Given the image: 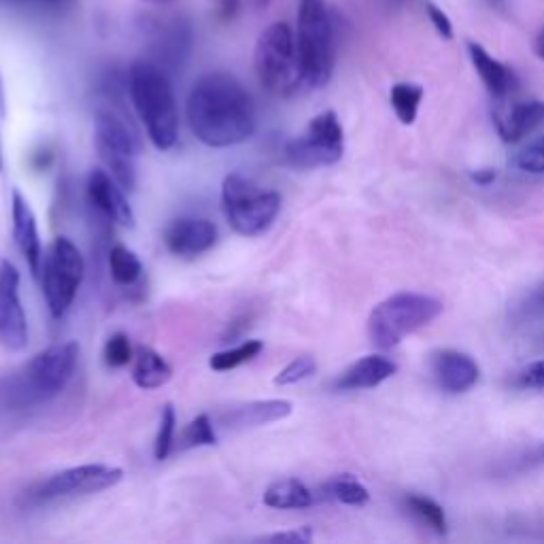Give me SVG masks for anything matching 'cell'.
I'll use <instances>...</instances> for the list:
<instances>
[{
    "instance_id": "22",
    "label": "cell",
    "mask_w": 544,
    "mask_h": 544,
    "mask_svg": "<svg viewBox=\"0 0 544 544\" xmlns=\"http://www.w3.org/2000/svg\"><path fill=\"white\" fill-rule=\"evenodd\" d=\"M162 26L164 28L158 30V37H156L158 60H153V62L164 68L166 64L181 62L187 54H190L192 32H190V28H187V24H183L179 20L162 24Z\"/></svg>"
},
{
    "instance_id": "24",
    "label": "cell",
    "mask_w": 544,
    "mask_h": 544,
    "mask_svg": "<svg viewBox=\"0 0 544 544\" xmlns=\"http://www.w3.org/2000/svg\"><path fill=\"white\" fill-rule=\"evenodd\" d=\"M317 500H328L347 506H364L370 500V493L360 481L353 479V476H336V479L319 487Z\"/></svg>"
},
{
    "instance_id": "29",
    "label": "cell",
    "mask_w": 544,
    "mask_h": 544,
    "mask_svg": "<svg viewBox=\"0 0 544 544\" xmlns=\"http://www.w3.org/2000/svg\"><path fill=\"white\" fill-rule=\"evenodd\" d=\"M406 506L411 513L436 534H447V515L445 510H442L440 504H436L432 498L425 496H408L406 498Z\"/></svg>"
},
{
    "instance_id": "37",
    "label": "cell",
    "mask_w": 544,
    "mask_h": 544,
    "mask_svg": "<svg viewBox=\"0 0 544 544\" xmlns=\"http://www.w3.org/2000/svg\"><path fill=\"white\" fill-rule=\"evenodd\" d=\"M262 542H292V544H306L313 540V532L309 527H296V530L289 532H279V534H270V536H262Z\"/></svg>"
},
{
    "instance_id": "8",
    "label": "cell",
    "mask_w": 544,
    "mask_h": 544,
    "mask_svg": "<svg viewBox=\"0 0 544 544\" xmlns=\"http://www.w3.org/2000/svg\"><path fill=\"white\" fill-rule=\"evenodd\" d=\"M94 141L100 160L107 166V173L126 192L134 190L136 158L141 153V143L126 119L113 109H98L94 119Z\"/></svg>"
},
{
    "instance_id": "14",
    "label": "cell",
    "mask_w": 544,
    "mask_h": 544,
    "mask_svg": "<svg viewBox=\"0 0 544 544\" xmlns=\"http://www.w3.org/2000/svg\"><path fill=\"white\" fill-rule=\"evenodd\" d=\"M124 187L119 185L107 170H92L88 177V185H85V196L92 207L105 215L109 221L117 226L132 228L134 226V211L130 207L128 198L124 196Z\"/></svg>"
},
{
    "instance_id": "19",
    "label": "cell",
    "mask_w": 544,
    "mask_h": 544,
    "mask_svg": "<svg viewBox=\"0 0 544 544\" xmlns=\"http://www.w3.org/2000/svg\"><path fill=\"white\" fill-rule=\"evenodd\" d=\"M544 124V102H517L504 113L496 115V126L504 143H519L527 134Z\"/></svg>"
},
{
    "instance_id": "41",
    "label": "cell",
    "mask_w": 544,
    "mask_h": 544,
    "mask_svg": "<svg viewBox=\"0 0 544 544\" xmlns=\"http://www.w3.org/2000/svg\"><path fill=\"white\" fill-rule=\"evenodd\" d=\"M217 3H221L226 15H232L236 11V7H238V0H217Z\"/></svg>"
},
{
    "instance_id": "45",
    "label": "cell",
    "mask_w": 544,
    "mask_h": 544,
    "mask_svg": "<svg viewBox=\"0 0 544 544\" xmlns=\"http://www.w3.org/2000/svg\"><path fill=\"white\" fill-rule=\"evenodd\" d=\"M491 3H502V0H491Z\"/></svg>"
},
{
    "instance_id": "25",
    "label": "cell",
    "mask_w": 544,
    "mask_h": 544,
    "mask_svg": "<svg viewBox=\"0 0 544 544\" xmlns=\"http://www.w3.org/2000/svg\"><path fill=\"white\" fill-rule=\"evenodd\" d=\"M423 94H425L423 88L417 83H396L394 88H391V92H389L391 107H394L402 124L411 126L415 122Z\"/></svg>"
},
{
    "instance_id": "23",
    "label": "cell",
    "mask_w": 544,
    "mask_h": 544,
    "mask_svg": "<svg viewBox=\"0 0 544 544\" xmlns=\"http://www.w3.org/2000/svg\"><path fill=\"white\" fill-rule=\"evenodd\" d=\"M317 502V493L298 479H281L264 491V504L277 510L309 508Z\"/></svg>"
},
{
    "instance_id": "2",
    "label": "cell",
    "mask_w": 544,
    "mask_h": 544,
    "mask_svg": "<svg viewBox=\"0 0 544 544\" xmlns=\"http://www.w3.org/2000/svg\"><path fill=\"white\" fill-rule=\"evenodd\" d=\"M77 360L79 345L73 340L37 353L20 370L0 379V406L22 411L56 398L71 381Z\"/></svg>"
},
{
    "instance_id": "26",
    "label": "cell",
    "mask_w": 544,
    "mask_h": 544,
    "mask_svg": "<svg viewBox=\"0 0 544 544\" xmlns=\"http://www.w3.org/2000/svg\"><path fill=\"white\" fill-rule=\"evenodd\" d=\"M109 270L117 285H134L143 275L139 255L124 245H115L109 253Z\"/></svg>"
},
{
    "instance_id": "36",
    "label": "cell",
    "mask_w": 544,
    "mask_h": 544,
    "mask_svg": "<svg viewBox=\"0 0 544 544\" xmlns=\"http://www.w3.org/2000/svg\"><path fill=\"white\" fill-rule=\"evenodd\" d=\"M544 466V445H538L534 449H530L527 453H523L519 459H515L513 462V472H530L534 468H540Z\"/></svg>"
},
{
    "instance_id": "28",
    "label": "cell",
    "mask_w": 544,
    "mask_h": 544,
    "mask_svg": "<svg viewBox=\"0 0 544 544\" xmlns=\"http://www.w3.org/2000/svg\"><path fill=\"white\" fill-rule=\"evenodd\" d=\"M215 421L209 415H198L185 425L179 434V449H196V447H213L217 445Z\"/></svg>"
},
{
    "instance_id": "3",
    "label": "cell",
    "mask_w": 544,
    "mask_h": 544,
    "mask_svg": "<svg viewBox=\"0 0 544 544\" xmlns=\"http://www.w3.org/2000/svg\"><path fill=\"white\" fill-rule=\"evenodd\" d=\"M128 90L151 143L160 151L173 149L179 136V111L164 68L153 60L134 62L128 73Z\"/></svg>"
},
{
    "instance_id": "34",
    "label": "cell",
    "mask_w": 544,
    "mask_h": 544,
    "mask_svg": "<svg viewBox=\"0 0 544 544\" xmlns=\"http://www.w3.org/2000/svg\"><path fill=\"white\" fill-rule=\"evenodd\" d=\"M517 385L527 387V389H544V360H538V362H532L530 366H525L519 372Z\"/></svg>"
},
{
    "instance_id": "9",
    "label": "cell",
    "mask_w": 544,
    "mask_h": 544,
    "mask_svg": "<svg viewBox=\"0 0 544 544\" xmlns=\"http://www.w3.org/2000/svg\"><path fill=\"white\" fill-rule=\"evenodd\" d=\"M43 294L49 313L56 319L71 309L85 275V262L77 245L66 236L54 238L43 255Z\"/></svg>"
},
{
    "instance_id": "5",
    "label": "cell",
    "mask_w": 544,
    "mask_h": 544,
    "mask_svg": "<svg viewBox=\"0 0 544 544\" xmlns=\"http://www.w3.org/2000/svg\"><path fill=\"white\" fill-rule=\"evenodd\" d=\"M440 313L442 302L438 298L400 292L374 306L368 317V336L374 347L383 351L394 349L406 336L430 326Z\"/></svg>"
},
{
    "instance_id": "44",
    "label": "cell",
    "mask_w": 544,
    "mask_h": 544,
    "mask_svg": "<svg viewBox=\"0 0 544 544\" xmlns=\"http://www.w3.org/2000/svg\"><path fill=\"white\" fill-rule=\"evenodd\" d=\"M0 168H3V153H0Z\"/></svg>"
},
{
    "instance_id": "30",
    "label": "cell",
    "mask_w": 544,
    "mask_h": 544,
    "mask_svg": "<svg viewBox=\"0 0 544 544\" xmlns=\"http://www.w3.org/2000/svg\"><path fill=\"white\" fill-rule=\"evenodd\" d=\"M175 434H177V413L173 404H166L160 415V428L156 434V442H153V455L158 462L166 459L175 449Z\"/></svg>"
},
{
    "instance_id": "43",
    "label": "cell",
    "mask_w": 544,
    "mask_h": 544,
    "mask_svg": "<svg viewBox=\"0 0 544 544\" xmlns=\"http://www.w3.org/2000/svg\"><path fill=\"white\" fill-rule=\"evenodd\" d=\"M387 3H391V5H404V3H408V0H387Z\"/></svg>"
},
{
    "instance_id": "21",
    "label": "cell",
    "mask_w": 544,
    "mask_h": 544,
    "mask_svg": "<svg viewBox=\"0 0 544 544\" xmlns=\"http://www.w3.org/2000/svg\"><path fill=\"white\" fill-rule=\"evenodd\" d=\"M173 377V368L164 357L151 347H139L134 351L132 381L141 389H158Z\"/></svg>"
},
{
    "instance_id": "35",
    "label": "cell",
    "mask_w": 544,
    "mask_h": 544,
    "mask_svg": "<svg viewBox=\"0 0 544 544\" xmlns=\"http://www.w3.org/2000/svg\"><path fill=\"white\" fill-rule=\"evenodd\" d=\"M425 11H428L430 22H432V26L436 28V32L440 34V37L451 41L453 39V24H451V20L447 17V13L442 11V9H438L436 5H432V3L425 5Z\"/></svg>"
},
{
    "instance_id": "39",
    "label": "cell",
    "mask_w": 544,
    "mask_h": 544,
    "mask_svg": "<svg viewBox=\"0 0 544 544\" xmlns=\"http://www.w3.org/2000/svg\"><path fill=\"white\" fill-rule=\"evenodd\" d=\"M496 170H489V168H485V170H476V173H472L470 175V179L476 183V185H481V187H487V185H491L493 181H496Z\"/></svg>"
},
{
    "instance_id": "6",
    "label": "cell",
    "mask_w": 544,
    "mask_h": 544,
    "mask_svg": "<svg viewBox=\"0 0 544 544\" xmlns=\"http://www.w3.org/2000/svg\"><path fill=\"white\" fill-rule=\"evenodd\" d=\"M253 68L262 88L275 96H292L302 88L296 32L285 22L262 30L253 51Z\"/></svg>"
},
{
    "instance_id": "7",
    "label": "cell",
    "mask_w": 544,
    "mask_h": 544,
    "mask_svg": "<svg viewBox=\"0 0 544 544\" xmlns=\"http://www.w3.org/2000/svg\"><path fill=\"white\" fill-rule=\"evenodd\" d=\"M221 204L228 224L241 236L264 234L281 211V196L251 179L232 173L221 185Z\"/></svg>"
},
{
    "instance_id": "15",
    "label": "cell",
    "mask_w": 544,
    "mask_h": 544,
    "mask_svg": "<svg viewBox=\"0 0 544 544\" xmlns=\"http://www.w3.org/2000/svg\"><path fill=\"white\" fill-rule=\"evenodd\" d=\"M432 370L438 381V387L447 394H464L479 383L481 368L470 355L462 351L445 349L432 357Z\"/></svg>"
},
{
    "instance_id": "4",
    "label": "cell",
    "mask_w": 544,
    "mask_h": 544,
    "mask_svg": "<svg viewBox=\"0 0 544 544\" xmlns=\"http://www.w3.org/2000/svg\"><path fill=\"white\" fill-rule=\"evenodd\" d=\"M300 75L306 88H323L334 71V28L326 0H298Z\"/></svg>"
},
{
    "instance_id": "38",
    "label": "cell",
    "mask_w": 544,
    "mask_h": 544,
    "mask_svg": "<svg viewBox=\"0 0 544 544\" xmlns=\"http://www.w3.org/2000/svg\"><path fill=\"white\" fill-rule=\"evenodd\" d=\"M525 313H544V285L540 289H536V292L527 298L525 302Z\"/></svg>"
},
{
    "instance_id": "20",
    "label": "cell",
    "mask_w": 544,
    "mask_h": 544,
    "mask_svg": "<svg viewBox=\"0 0 544 544\" xmlns=\"http://www.w3.org/2000/svg\"><path fill=\"white\" fill-rule=\"evenodd\" d=\"M468 51H470V58H472L476 73H479V77L485 83V88L489 90V94L496 96V98L506 96L508 90L513 88V73H510L502 62H498L496 58L489 56L481 45L468 43Z\"/></svg>"
},
{
    "instance_id": "40",
    "label": "cell",
    "mask_w": 544,
    "mask_h": 544,
    "mask_svg": "<svg viewBox=\"0 0 544 544\" xmlns=\"http://www.w3.org/2000/svg\"><path fill=\"white\" fill-rule=\"evenodd\" d=\"M534 49H536V56H538L540 60H544V28H542L540 34H538V39H536V43H534Z\"/></svg>"
},
{
    "instance_id": "33",
    "label": "cell",
    "mask_w": 544,
    "mask_h": 544,
    "mask_svg": "<svg viewBox=\"0 0 544 544\" xmlns=\"http://www.w3.org/2000/svg\"><path fill=\"white\" fill-rule=\"evenodd\" d=\"M515 164L523 173L544 175V134L517 153Z\"/></svg>"
},
{
    "instance_id": "16",
    "label": "cell",
    "mask_w": 544,
    "mask_h": 544,
    "mask_svg": "<svg viewBox=\"0 0 544 544\" xmlns=\"http://www.w3.org/2000/svg\"><path fill=\"white\" fill-rule=\"evenodd\" d=\"M11 219H13V241L17 249H20V253L24 255V260L28 262L32 275L39 277L41 266H43V247L39 238L37 217H34L28 200L17 190L13 192Z\"/></svg>"
},
{
    "instance_id": "10",
    "label": "cell",
    "mask_w": 544,
    "mask_h": 544,
    "mask_svg": "<svg viewBox=\"0 0 544 544\" xmlns=\"http://www.w3.org/2000/svg\"><path fill=\"white\" fill-rule=\"evenodd\" d=\"M345 151L343 126L334 111H323L311 119L306 130L285 145V162L300 170L332 166Z\"/></svg>"
},
{
    "instance_id": "18",
    "label": "cell",
    "mask_w": 544,
    "mask_h": 544,
    "mask_svg": "<svg viewBox=\"0 0 544 544\" xmlns=\"http://www.w3.org/2000/svg\"><path fill=\"white\" fill-rule=\"evenodd\" d=\"M398 372L396 362L383 355H366L362 360L351 364L340 377L334 387L340 391H357V389H372L379 387L383 381L391 379Z\"/></svg>"
},
{
    "instance_id": "27",
    "label": "cell",
    "mask_w": 544,
    "mask_h": 544,
    "mask_svg": "<svg viewBox=\"0 0 544 544\" xmlns=\"http://www.w3.org/2000/svg\"><path fill=\"white\" fill-rule=\"evenodd\" d=\"M262 349H264L262 340H243L241 345L215 353L211 357L209 366L217 372H228V370H234L238 366L251 362L253 357H258L262 353Z\"/></svg>"
},
{
    "instance_id": "31",
    "label": "cell",
    "mask_w": 544,
    "mask_h": 544,
    "mask_svg": "<svg viewBox=\"0 0 544 544\" xmlns=\"http://www.w3.org/2000/svg\"><path fill=\"white\" fill-rule=\"evenodd\" d=\"M105 364L109 368H124L128 366L132 360H134V351H132V345H130V338L122 332L113 334L107 345H105Z\"/></svg>"
},
{
    "instance_id": "17",
    "label": "cell",
    "mask_w": 544,
    "mask_h": 544,
    "mask_svg": "<svg viewBox=\"0 0 544 544\" xmlns=\"http://www.w3.org/2000/svg\"><path fill=\"white\" fill-rule=\"evenodd\" d=\"M292 402L289 400H253L230 406L228 411L217 417L219 428L226 430H247L260 428L266 423H275L292 415Z\"/></svg>"
},
{
    "instance_id": "1",
    "label": "cell",
    "mask_w": 544,
    "mask_h": 544,
    "mask_svg": "<svg viewBox=\"0 0 544 544\" xmlns=\"http://www.w3.org/2000/svg\"><path fill=\"white\" fill-rule=\"evenodd\" d=\"M187 122L196 139L209 147H234L249 141L258 115L251 94L234 75H202L187 96Z\"/></svg>"
},
{
    "instance_id": "12",
    "label": "cell",
    "mask_w": 544,
    "mask_h": 544,
    "mask_svg": "<svg viewBox=\"0 0 544 544\" xmlns=\"http://www.w3.org/2000/svg\"><path fill=\"white\" fill-rule=\"evenodd\" d=\"M0 345L22 351L28 345V319L20 298V272L5 260L0 262Z\"/></svg>"
},
{
    "instance_id": "42",
    "label": "cell",
    "mask_w": 544,
    "mask_h": 544,
    "mask_svg": "<svg viewBox=\"0 0 544 544\" xmlns=\"http://www.w3.org/2000/svg\"><path fill=\"white\" fill-rule=\"evenodd\" d=\"M147 5H156V7H164V5H173L177 0H143Z\"/></svg>"
},
{
    "instance_id": "32",
    "label": "cell",
    "mask_w": 544,
    "mask_h": 544,
    "mask_svg": "<svg viewBox=\"0 0 544 544\" xmlns=\"http://www.w3.org/2000/svg\"><path fill=\"white\" fill-rule=\"evenodd\" d=\"M315 370H317V364H315L313 357H309V355H300V357H296L294 362H289V364L277 374V377H275V385H281V387H285V385H296V383H300V381H304V379L313 377Z\"/></svg>"
},
{
    "instance_id": "11",
    "label": "cell",
    "mask_w": 544,
    "mask_h": 544,
    "mask_svg": "<svg viewBox=\"0 0 544 544\" xmlns=\"http://www.w3.org/2000/svg\"><path fill=\"white\" fill-rule=\"evenodd\" d=\"M124 479L122 468L105 466V464H85L66 468L49 476L37 487V500H56V498H71V496H88V493L105 491L115 487Z\"/></svg>"
},
{
    "instance_id": "13",
    "label": "cell",
    "mask_w": 544,
    "mask_h": 544,
    "mask_svg": "<svg viewBox=\"0 0 544 544\" xmlns=\"http://www.w3.org/2000/svg\"><path fill=\"white\" fill-rule=\"evenodd\" d=\"M217 243V226L202 217L175 219L164 232L166 249L183 260H194Z\"/></svg>"
}]
</instances>
